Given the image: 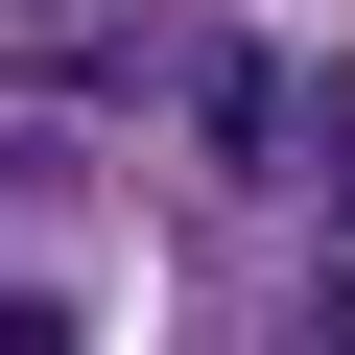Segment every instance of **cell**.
Returning a JSON list of instances; mask_svg holds the SVG:
<instances>
[{
  "label": "cell",
  "mask_w": 355,
  "mask_h": 355,
  "mask_svg": "<svg viewBox=\"0 0 355 355\" xmlns=\"http://www.w3.org/2000/svg\"><path fill=\"white\" fill-rule=\"evenodd\" d=\"M166 71H190V142H214V166H237V190H284V166H308V142H331V119H308V95H284V71H261V48H166Z\"/></svg>",
  "instance_id": "obj_1"
},
{
  "label": "cell",
  "mask_w": 355,
  "mask_h": 355,
  "mask_svg": "<svg viewBox=\"0 0 355 355\" xmlns=\"http://www.w3.org/2000/svg\"><path fill=\"white\" fill-rule=\"evenodd\" d=\"M284 355H355V237H331V261L284 284Z\"/></svg>",
  "instance_id": "obj_2"
},
{
  "label": "cell",
  "mask_w": 355,
  "mask_h": 355,
  "mask_svg": "<svg viewBox=\"0 0 355 355\" xmlns=\"http://www.w3.org/2000/svg\"><path fill=\"white\" fill-rule=\"evenodd\" d=\"M0 355H71V284H0Z\"/></svg>",
  "instance_id": "obj_3"
}]
</instances>
